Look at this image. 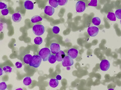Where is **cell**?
Returning a JSON list of instances; mask_svg holds the SVG:
<instances>
[{
    "label": "cell",
    "instance_id": "5",
    "mask_svg": "<svg viewBox=\"0 0 121 90\" xmlns=\"http://www.w3.org/2000/svg\"><path fill=\"white\" fill-rule=\"evenodd\" d=\"M62 65L64 67H70L74 64V61L73 59L70 57L69 56H65L62 61Z\"/></svg>",
    "mask_w": 121,
    "mask_h": 90
},
{
    "label": "cell",
    "instance_id": "32",
    "mask_svg": "<svg viewBox=\"0 0 121 90\" xmlns=\"http://www.w3.org/2000/svg\"><path fill=\"white\" fill-rule=\"evenodd\" d=\"M56 79L58 80H60L62 79V77L61 76H60V75H57V76H56Z\"/></svg>",
    "mask_w": 121,
    "mask_h": 90
},
{
    "label": "cell",
    "instance_id": "18",
    "mask_svg": "<svg viewBox=\"0 0 121 90\" xmlns=\"http://www.w3.org/2000/svg\"><path fill=\"white\" fill-rule=\"evenodd\" d=\"M48 3L51 6L54 8H56L59 5L58 0H49Z\"/></svg>",
    "mask_w": 121,
    "mask_h": 90
},
{
    "label": "cell",
    "instance_id": "7",
    "mask_svg": "<svg viewBox=\"0 0 121 90\" xmlns=\"http://www.w3.org/2000/svg\"><path fill=\"white\" fill-rule=\"evenodd\" d=\"M100 69L101 71H107L110 67V63L109 61L107 60H102L100 64Z\"/></svg>",
    "mask_w": 121,
    "mask_h": 90
},
{
    "label": "cell",
    "instance_id": "19",
    "mask_svg": "<svg viewBox=\"0 0 121 90\" xmlns=\"http://www.w3.org/2000/svg\"><path fill=\"white\" fill-rule=\"evenodd\" d=\"M92 22L93 24H94L95 26H99L101 22L100 19L97 17H94L92 20Z\"/></svg>",
    "mask_w": 121,
    "mask_h": 90
},
{
    "label": "cell",
    "instance_id": "25",
    "mask_svg": "<svg viewBox=\"0 0 121 90\" xmlns=\"http://www.w3.org/2000/svg\"><path fill=\"white\" fill-rule=\"evenodd\" d=\"M115 15L116 18H117L118 19H121V9H119L116 11Z\"/></svg>",
    "mask_w": 121,
    "mask_h": 90
},
{
    "label": "cell",
    "instance_id": "29",
    "mask_svg": "<svg viewBox=\"0 0 121 90\" xmlns=\"http://www.w3.org/2000/svg\"><path fill=\"white\" fill-rule=\"evenodd\" d=\"M1 13L3 16H7V15L9 13V10L8 9H3L1 11Z\"/></svg>",
    "mask_w": 121,
    "mask_h": 90
},
{
    "label": "cell",
    "instance_id": "6",
    "mask_svg": "<svg viewBox=\"0 0 121 90\" xmlns=\"http://www.w3.org/2000/svg\"><path fill=\"white\" fill-rule=\"evenodd\" d=\"M99 32V29L96 26H91L88 27L87 29V33L88 35L91 37L96 36Z\"/></svg>",
    "mask_w": 121,
    "mask_h": 90
},
{
    "label": "cell",
    "instance_id": "22",
    "mask_svg": "<svg viewBox=\"0 0 121 90\" xmlns=\"http://www.w3.org/2000/svg\"><path fill=\"white\" fill-rule=\"evenodd\" d=\"M48 61L49 63L51 64H54L56 61L55 55H54V54H51L50 56V57H49V58H48Z\"/></svg>",
    "mask_w": 121,
    "mask_h": 90
},
{
    "label": "cell",
    "instance_id": "3",
    "mask_svg": "<svg viewBox=\"0 0 121 90\" xmlns=\"http://www.w3.org/2000/svg\"><path fill=\"white\" fill-rule=\"evenodd\" d=\"M32 30L33 33L38 36L43 35L45 31L44 26L40 24H36L34 25L33 26Z\"/></svg>",
    "mask_w": 121,
    "mask_h": 90
},
{
    "label": "cell",
    "instance_id": "20",
    "mask_svg": "<svg viewBox=\"0 0 121 90\" xmlns=\"http://www.w3.org/2000/svg\"><path fill=\"white\" fill-rule=\"evenodd\" d=\"M31 79L29 77H26L23 79V84L26 86H29L31 84Z\"/></svg>",
    "mask_w": 121,
    "mask_h": 90
},
{
    "label": "cell",
    "instance_id": "26",
    "mask_svg": "<svg viewBox=\"0 0 121 90\" xmlns=\"http://www.w3.org/2000/svg\"><path fill=\"white\" fill-rule=\"evenodd\" d=\"M7 89V85L5 82H1L0 83V90H5Z\"/></svg>",
    "mask_w": 121,
    "mask_h": 90
},
{
    "label": "cell",
    "instance_id": "16",
    "mask_svg": "<svg viewBox=\"0 0 121 90\" xmlns=\"http://www.w3.org/2000/svg\"><path fill=\"white\" fill-rule=\"evenodd\" d=\"M43 18L39 16H35L31 18V21L32 23H36L37 22L42 21Z\"/></svg>",
    "mask_w": 121,
    "mask_h": 90
},
{
    "label": "cell",
    "instance_id": "12",
    "mask_svg": "<svg viewBox=\"0 0 121 90\" xmlns=\"http://www.w3.org/2000/svg\"><path fill=\"white\" fill-rule=\"evenodd\" d=\"M12 20L14 22H20L22 19V16L20 13H16L12 15Z\"/></svg>",
    "mask_w": 121,
    "mask_h": 90
},
{
    "label": "cell",
    "instance_id": "34",
    "mask_svg": "<svg viewBox=\"0 0 121 90\" xmlns=\"http://www.w3.org/2000/svg\"><path fill=\"white\" fill-rule=\"evenodd\" d=\"M1 31H2V28H3V27H2V24H1Z\"/></svg>",
    "mask_w": 121,
    "mask_h": 90
},
{
    "label": "cell",
    "instance_id": "10",
    "mask_svg": "<svg viewBox=\"0 0 121 90\" xmlns=\"http://www.w3.org/2000/svg\"><path fill=\"white\" fill-rule=\"evenodd\" d=\"M44 14L48 16H52L55 13V9L52 6H47L44 10Z\"/></svg>",
    "mask_w": 121,
    "mask_h": 90
},
{
    "label": "cell",
    "instance_id": "4",
    "mask_svg": "<svg viewBox=\"0 0 121 90\" xmlns=\"http://www.w3.org/2000/svg\"><path fill=\"white\" fill-rule=\"evenodd\" d=\"M86 9V4L84 2L79 1L76 4V11L78 13H82L84 12Z\"/></svg>",
    "mask_w": 121,
    "mask_h": 90
},
{
    "label": "cell",
    "instance_id": "15",
    "mask_svg": "<svg viewBox=\"0 0 121 90\" xmlns=\"http://www.w3.org/2000/svg\"><path fill=\"white\" fill-rule=\"evenodd\" d=\"M32 58V56L30 54L25 55L23 57L24 62L26 64L29 65L30 62H31Z\"/></svg>",
    "mask_w": 121,
    "mask_h": 90
},
{
    "label": "cell",
    "instance_id": "9",
    "mask_svg": "<svg viewBox=\"0 0 121 90\" xmlns=\"http://www.w3.org/2000/svg\"><path fill=\"white\" fill-rule=\"evenodd\" d=\"M50 50L52 54H56L60 51V45L57 43H53L51 45Z\"/></svg>",
    "mask_w": 121,
    "mask_h": 90
},
{
    "label": "cell",
    "instance_id": "31",
    "mask_svg": "<svg viewBox=\"0 0 121 90\" xmlns=\"http://www.w3.org/2000/svg\"><path fill=\"white\" fill-rule=\"evenodd\" d=\"M15 66L17 68L20 69L22 67V64L20 62H17L16 63H15Z\"/></svg>",
    "mask_w": 121,
    "mask_h": 90
},
{
    "label": "cell",
    "instance_id": "17",
    "mask_svg": "<svg viewBox=\"0 0 121 90\" xmlns=\"http://www.w3.org/2000/svg\"><path fill=\"white\" fill-rule=\"evenodd\" d=\"M107 18L109 20L112 21H116V16L115 13L112 12H109L108 14Z\"/></svg>",
    "mask_w": 121,
    "mask_h": 90
},
{
    "label": "cell",
    "instance_id": "11",
    "mask_svg": "<svg viewBox=\"0 0 121 90\" xmlns=\"http://www.w3.org/2000/svg\"><path fill=\"white\" fill-rule=\"evenodd\" d=\"M55 56L56 58V61L58 62H62L63 59L65 58L66 56V54L65 52H64L63 51H60L57 53L55 54Z\"/></svg>",
    "mask_w": 121,
    "mask_h": 90
},
{
    "label": "cell",
    "instance_id": "13",
    "mask_svg": "<svg viewBox=\"0 0 121 90\" xmlns=\"http://www.w3.org/2000/svg\"><path fill=\"white\" fill-rule=\"evenodd\" d=\"M24 6L25 8L27 10H33L34 8V4L33 3L30 1L27 0L24 2Z\"/></svg>",
    "mask_w": 121,
    "mask_h": 90
},
{
    "label": "cell",
    "instance_id": "23",
    "mask_svg": "<svg viewBox=\"0 0 121 90\" xmlns=\"http://www.w3.org/2000/svg\"><path fill=\"white\" fill-rule=\"evenodd\" d=\"M3 69L4 70V72L6 73H11L12 71V68L10 66H8L4 67Z\"/></svg>",
    "mask_w": 121,
    "mask_h": 90
},
{
    "label": "cell",
    "instance_id": "14",
    "mask_svg": "<svg viewBox=\"0 0 121 90\" xmlns=\"http://www.w3.org/2000/svg\"><path fill=\"white\" fill-rule=\"evenodd\" d=\"M49 85L52 88H56L59 85V81L56 79H51L49 82Z\"/></svg>",
    "mask_w": 121,
    "mask_h": 90
},
{
    "label": "cell",
    "instance_id": "24",
    "mask_svg": "<svg viewBox=\"0 0 121 90\" xmlns=\"http://www.w3.org/2000/svg\"><path fill=\"white\" fill-rule=\"evenodd\" d=\"M97 3H98L97 0H91V1L89 3L88 6L96 7L97 6Z\"/></svg>",
    "mask_w": 121,
    "mask_h": 90
},
{
    "label": "cell",
    "instance_id": "35",
    "mask_svg": "<svg viewBox=\"0 0 121 90\" xmlns=\"http://www.w3.org/2000/svg\"><path fill=\"white\" fill-rule=\"evenodd\" d=\"M120 23H121V21H120Z\"/></svg>",
    "mask_w": 121,
    "mask_h": 90
},
{
    "label": "cell",
    "instance_id": "33",
    "mask_svg": "<svg viewBox=\"0 0 121 90\" xmlns=\"http://www.w3.org/2000/svg\"><path fill=\"white\" fill-rule=\"evenodd\" d=\"M0 71H1V74H0V75H1V76H2V74H3V71L4 70H3V69L2 68H0Z\"/></svg>",
    "mask_w": 121,
    "mask_h": 90
},
{
    "label": "cell",
    "instance_id": "1",
    "mask_svg": "<svg viewBox=\"0 0 121 90\" xmlns=\"http://www.w3.org/2000/svg\"><path fill=\"white\" fill-rule=\"evenodd\" d=\"M51 51L48 48H43L39 51V55L42 58L43 61L44 62L48 61V58L51 55Z\"/></svg>",
    "mask_w": 121,
    "mask_h": 90
},
{
    "label": "cell",
    "instance_id": "30",
    "mask_svg": "<svg viewBox=\"0 0 121 90\" xmlns=\"http://www.w3.org/2000/svg\"><path fill=\"white\" fill-rule=\"evenodd\" d=\"M7 8V5L6 4L2 2H0V9L1 10H3Z\"/></svg>",
    "mask_w": 121,
    "mask_h": 90
},
{
    "label": "cell",
    "instance_id": "21",
    "mask_svg": "<svg viewBox=\"0 0 121 90\" xmlns=\"http://www.w3.org/2000/svg\"><path fill=\"white\" fill-rule=\"evenodd\" d=\"M43 41V38L40 37H37L35 39V40H34V42H35V44L37 45H39L42 44Z\"/></svg>",
    "mask_w": 121,
    "mask_h": 90
},
{
    "label": "cell",
    "instance_id": "27",
    "mask_svg": "<svg viewBox=\"0 0 121 90\" xmlns=\"http://www.w3.org/2000/svg\"><path fill=\"white\" fill-rule=\"evenodd\" d=\"M59 5L60 6H64L67 4L68 3V0H58Z\"/></svg>",
    "mask_w": 121,
    "mask_h": 90
},
{
    "label": "cell",
    "instance_id": "8",
    "mask_svg": "<svg viewBox=\"0 0 121 90\" xmlns=\"http://www.w3.org/2000/svg\"><path fill=\"white\" fill-rule=\"evenodd\" d=\"M68 56H69L72 59H75L78 57V51L74 48H71L68 51Z\"/></svg>",
    "mask_w": 121,
    "mask_h": 90
},
{
    "label": "cell",
    "instance_id": "28",
    "mask_svg": "<svg viewBox=\"0 0 121 90\" xmlns=\"http://www.w3.org/2000/svg\"><path fill=\"white\" fill-rule=\"evenodd\" d=\"M52 32L54 34H57L60 32V28L58 27H56V26H54L52 28Z\"/></svg>",
    "mask_w": 121,
    "mask_h": 90
},
{
    "label": "cell",
    "instance_id": "36",
    "mask_svg": "<svg viewBox=\"0 0 121 90\" xmlns=\"http://www.w3.org/2000/svg\"><path fill=\"white\" fill-rule=\"evenodd\" d=\"M25 1H27V0H25Z\"/></svg>",
    "mask_w": 121,
    "mask_h": 90
},
{
    "label": "cell",
    "instance_id": "2",
    "mask_svg": "<svg viewBox=\"0 0 121 90\" xmlns=\"http://www.w3.org/2000/svg\"><path fill=\"white\" fill-rule=\"evenodd\" d=\"M42 60L43 59L40 57V56L34 55L32 56L31 61L29 65L31 67L35 68H37L39 67L40 65Z\"/></svg>",
    "mask_w": 121,
    "mask_h": 90
}]
</instances>
